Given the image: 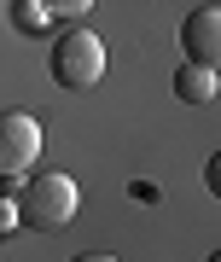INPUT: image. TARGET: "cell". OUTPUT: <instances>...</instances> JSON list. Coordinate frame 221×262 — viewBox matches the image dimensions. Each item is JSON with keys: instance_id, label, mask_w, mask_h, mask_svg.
<instances>
[{"instance_id": "9c48e42d", "label": "cell", "mask_w": 221, "mask_h": 262, "mask_svg": "<svg viewBox=\"0 0 221 262\" xmlns=\"http://www.w3.org/2000/svg\"><path fill=\"white\" fill-rule=\"evenodd\" d=\"M70 262H122V256H110V251H82V256H70Z\"/></svg>"}, {"instance_id": "5b68a950", "label": "cell", "mask_w": 221, "mask_h": 262, "mask_svg": "<svg viewBox=\"0 0 221 262\" xmlns=\"http://www.w3.org/2000/svg\"><path fill=\"white\" fill-rule=\"evenodd\" d=\"M215 94H221L215 64H192V58H181V70H175V99H186V105H210Z\"/></svg>"}, {"instance_id": "277c9868", "label": "cell", "mask_w": 221, "mask_h": 262, "mask_svg": "<svg viewBox=\"0 0 221 262\" xmlns=\"http://www.w3.org/2000/svg\"><path fill=\"white\" fill-rule=\"evenodd\" d=\"M181 47H186L192 64H221V6H215V0H204L198 12H186Z\"/></svg>"}, {"instance_id": "30bf717a", "label": "cell", "mask_w": 221, "mask_h": 262, "mask_svg": "<svg viewBox=\"0 0 221 262\" xmlns=\"http://www.w3.org/2000/svg\"><path fill=\"white\" fill-rule=\"evenodd\" d=\"M210 262H221V256H210Z\"/></svg>"}, {"instance_id": "6da1fadb", "label": "cell", "mask_w": 221, "mask_h": 262, "mask_svg": "<svg viewBox=\"0 0 221 262\" xmlns=\"http://www.w3.org/2000/svg\"><path fill=\"white\" fill-rule=\"evenodd\" d=\"M12 204H18V227L53 233V227L76 222V204H82V192H76V181L64 175V169H47V175H24V187L12 192Z\"/></svg>"}, {"instance_id": "8992f818", "label": "cell", "mask_w": 221, "mask_h": 262, "mask_svg": "<svg viewBox=\"0 0 221 262\" xmlns=\"http://www.w3.org/2000/svg\"><path fill=\"white\" fill-rule=\"evenodd\" d=\"M12 29H18V35H47V29H53V12H47L41 0H12Z\"/></svg>"}, {"instance_id": "52a82bcc", "label": "cell", "mask_w": 221, "mask_h": 262, "mask_svg": "<svg viewBox=\"0 0 221 262\" xmlns=\"http://www.w3.org/2000/svg\"><path fill=\"white\" fill-rule=\"evenodd\" d=\"M47 12H53V18H82V12L93 6V0H41Z\"/></svg>"}, {"instance_id": "ba28073f", "label": "cell", "mask_w": 221, "mask_h": 262, "mask_svg": "<svg viewBox=\"0 0 221 262\" xmlns=\"http://www.w3.org/2000/svg\"><path fill=\"white\" fill-rule=\"evenodd\" d=\"M18 233V204H12V192H0V239Z\"/></svg>"}, {"instance_id": "7a4b0ae2", "label": "cell", "mask_w": 221, "mask_h": 262, "mask_svg": "<svg viewBox=\"0 0 221 262\" xmlns=\"http://www.w3.org/2000/svg\"><path fill=\"white\" fill-rule=\"evenodd\" d=\"M47 70L64 94H93L105 76V41L93 35L87 24H70L53 35V53H47Z\"/></svg>"}, {"instance_id": "3957f363", "label": "cell", "mask_w": 221, "mask_h": 262, "mask_svg": "<svg viewBox=\"0 0 221 262\" xmlns=\"http://www.w3.org/2000/svg\"><path fill=\"white\" fill-rule=\"evenodd\" d=\"M41 146L47 134L29 111H0V181H24L41 163Z\"/></svg>"}]
</instances>
